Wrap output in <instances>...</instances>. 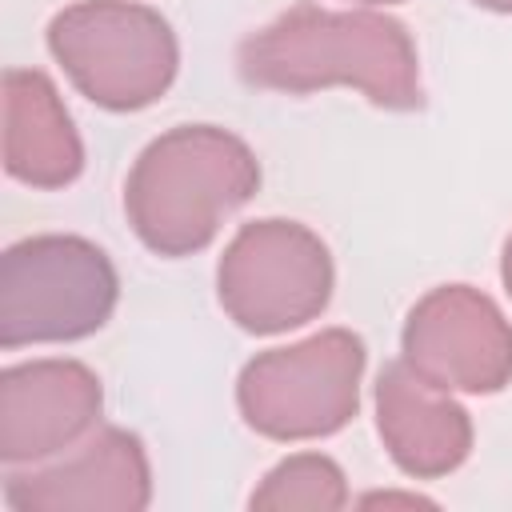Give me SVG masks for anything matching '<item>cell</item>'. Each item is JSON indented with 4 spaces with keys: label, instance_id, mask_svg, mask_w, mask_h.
<instances>
[{
    "label": "cell",
    "instance_id": "3957f363",
    "mask_svg": "<svg viewBox=\"0 0 512 512\" xmlns=\"http://www.w3.org/2000/svg\"><path fill=\"white\" fill-rule=\"evenodd\" d=\"M48 52L80 96L108 112L156 104L180 68L172 24L136 0H76L48 24Z\"/></svg>",
    "mask_w": 512,
    "mask_h": 512
},
{
    "label": "cell",
    "instance_id": "8fae6325",
    "mask_svg": "<svg viewBox=\"0 0 512 512\" xmlns=\"http://www.w3.org/2000/svg\"><path fill=\"white\" fill-rule=\"evenodd\" d=\"M4 168L28 188H64L84 168V144L56 84L36 68L4 72Z\"/></svg>",
    "mask_w": 512,
    "mask_h": 512
},
{
    "label": "cell",
    "instance_id": "7c38bea8",
    "mask_svg": "<svg viewBox=\"0 0 512 512\" xmlns=\"http://www.w3.org/2000/svg\"><path fill=\"white\" fill-rule=\"evenodd\" d=\"M248 504L256 512H336L348 504V480L332 456L296 452L264 476Z\"/></svg>",
    "mask_w": 512,
    "mask_h": 512
},
{
    "label": "cell",
    "instance_id": "30bf717a",
    "mask_svg": "<svg viewBox=\"0 0 512 512\" xmlns=\"http://www.w3.org/2000/svg\"><path fill=\"white\" fill-rule=\"evenodd\" d=\"M376 432L404 476L436 480L456 472L472 452V420L452 392L392 360L376 376Z\"/></svg>",
    "mask_w": 512,
    "mask_h": 512
},
{
    "label": "cell",
    "instance_id": "2e32d148",
    "mask_svg": "<svg viewBox=\"0 0 512 512\" xmlns=\"http://www.w3.org/2000/svg\"><path fill=\"white\" fill-rule=\"evenodd\" d=\"M356 4H400V0H356Z\"/></svg>",
    "mask_w": 512,
    "mask_h": 512
},
{
    "label": "cell",
    "instance_id": "5bb4252c",
    "mask_svg": "<svg viewBox=\"0 0 512 512\" xmlns=\"http://www.w3.org/2000/svg\"><path fill=\"white\" fill-rule=\"evenodd\" d=\"M500 280H504V288L512 296V236L504 240V252H500Z\"/></svg>",
    "mask_w": 512,
    "mask_h": 512
},
{
    "label": "cell",
    "instance_id": "6da1fadb",
    "mask_svg": "<svg viewBox=\"0 0 512 512\" xmlns=\"http://www.w3.org/2000/svg\"><path fill=\"white\" fill-rule=\"evenodd\" d=\"M240 80L268 92H320L348 84L376 108L412 112L424 104L420 60L408 28L384 12H328L296 4L236 48Z\"/></svg>",
    "mask_w": 512,
    "mask_h": 512
},
{
    "label": "cell",
    "instance_id": "8992f818",
    "mask_svg": "<svg viewBox=\"0 0 512 512\" xmlns=\"http://www.w3.org/2000/svg\"><path fill=\"white\" fill-rule=\"evenodd\" d=\"M332 284L328 244L312 228L280 216L244 224L216 264L220 308L252 336H276L316 320L332 300Z\"/></svg>",
    "mask_w": 512,
    "mask_h": 512
},
{
    "label": "cell",
    "instance_id": "52a82bcc",
    "mask_svg": "<svg viewBox=\"0 0 512 512\" xmlns=\"http://www.w3.org/2000/svg\"><path fill=\"white\" fill-rule=\"evenodd\" d=\"M400 360L444 392L492 396L512 384V324L472 284L420 296L400 332Z\"/></svg>",
    "mask_w": 512,
    "mask_h": 512
},
{
    "label": "cell",
    "instance_id": "9c48e42d",
    "mask_svg": "<svg viewBox=\"0 0 512 512\" xmlns=\"http://www.w3.org/2000/svg\"><path fill=\"white\" fill-rule=\"evenodd\" d=\"M148 500V452L124 428H100L72 456L4 480V504L12 512H140Z\"/></svg>",
    "mask_w": 512,
    "mask_h": 512
},
{
    "label": "cell",
    "instance_id": "ba28073f",
    "mask_svg": "<svg viewBox=\"0 0 512 512\" xmlns=\"http://www.w3.org/2000/svg\"><path fill=\"white\" fill-rule=\"evenodd\" d=\"M100 376L80 360H32L0 372V460L36 464L76 448L100 420Z\"/></svg>",
    "mask_w": 512,
    "mask_h": 512
},
{
    "label": "cell",
    "instance_id": "5b68a950",
    "mask_svg": "<svg viewBox=\"0 0 512 512\" xmlns=\"http://www.w3.org/2000/svg\"><path fill=\"white\" fill-rule=\"evenodd\" d=\"M364 360V340L348 328H324L300 344L268 348L240 368V416L268 440L332 436L360 408Z\"/></svg>",
    "mask_w": 512,
    "mask_h": 512
},
{
    "label": "cell",
    "instance_id": "277c9868",
    "mask_svg": "<svg viewBox=\"0 0 512 512\" xmlns=\"http://www.w3.org/2000/svg\"><path fill=\"white\" fill-rule=\"evenodd\" d=\"M120 280L108 252L84 236H28L0 260V348L64 344L100 332Z\"/></svg>",
    "mask_w": 512,
    "mask_h": 512
},
{
    "label": "cell",
    "instance_id": "9a60e30c",
    "mask_svg": "<svg viewBox=\"0 0 512 512\" xmlns=\"http://www.w3.org/2000/svg\"><path fill=\"white\" fill-rule=\"evenodd\" d=\"M480 8H492V12H512V0H472Z\"/></svg>",
    "mask_w": 512,
    "mask_h": 512
},
{
    "label": "cell",
    "instance_id": "7a4b0ae2",
    "mask_svg": "<svg viewBox=\"0 0 512 512\" xmlns=\"http://www.w3.org/2000/svg\"><path fill=\"white\" fill-rule=\"evenodd\" d=\"M256 188L260 164L240 136L216 124H180L136 156L124 180V216L156 256H192Z\"/></svg>",
    "mask_w": 512,
    "mask_h": 512
},
{
    "label": "cell",
    "instance_id": "4fadbf2b",
    "mask_svg": "<svg viewBox=\"0 0 512 512\" xmlns=\"http://www.w3.org/2000/svg\"><path fill=\"white\" fill-rule=\"evenodd\" d=\"M364 504H432L424 496H396V492H384V496H364Z\"/></svg>",
    "mask_w": 512,
    "mask_h": 512
}]
</instances>
